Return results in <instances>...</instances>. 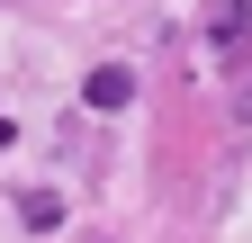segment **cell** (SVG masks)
I'll list each match as a JSON object with an SVG mask.
<instances>
[{"mask_svg":"<svg viewBox=\"0 0 252 243\" xmlns=\"http://www.w3.org/2000/svg\"><path fill=\"white\" fill-rule=\"evenodd\" d=\"M81 108H99V117H117V108H135V72H126V63H99V72L81 81Z\"/></svg>","mask_w":252,"mask_h":243,"instance_id":"2","label":"cell"},{"mask_svg":"<svg viewBox=\"0 0 252 243\" xmlns=\"http://www.w3.org/2000/svg\"><path fill=\"white\" fill-rule=\"evenodd\" d=\"M18 225H27V234L63 225V198H54V189H18Z\"/></svg>","mask_w":252,"mask_h":243,"instance_id":"3","label":"cell"},{"mask_svg":"<svg viewBox=\"0 0 252 243\" xmlns=\"http://www.w3.org/2000/svg\"><path fill=\"white\" fill-rule=\"evenodd\" d=\"M9 135H18V126H9V117H0V144H9Z\"/></svg>","mask_w":252,"mask_h":243,"instance_id":"4","label":"cell"},{"mask_svg":"<svg viewBox=\"0 0 252 243\" xmlns=\"http://www.w3.org/2000/svg\"><path fill=\"white\" fill-rule=\"evenodd\" d=\"M198 45L216 54V63H234V54L252 45V0H216V9H207V27H198Z\"/></svg>","mask_w":252,"mask_h":243,"instance_id":"1","label":"cell"}]
</instances>
